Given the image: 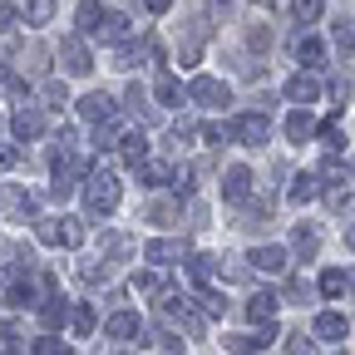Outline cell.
<instances>
[{"mask_svg": "<svg viewBox=\"0 0 355 355\" xmlns=\"http://www.w3.org/2000/svg\"><path fill=\"white\" fill-rule=\"evenodd\" d=\"M119 198H123V183H119L114 173H104V168L84 173V207L94 212V217H109L119 207Z\"/></svg>", "mask_w": 355, "mask_h": 355, "instance_id": "1", "label": "cell"}, {"mask_svg": "<svg viewBox=\"0 0 355 355\" xmlns=\"http://www.w3.org/2000/svg\"><path fill=\"white\" fill-rule=\"evenodd\" d=\"M35 237L44 247H79L84 242V227H79L74 217H40L35 222Z\"/></svg>", "mask_w": 355, "mask_h": 355, "instance_id": "2", "label": "cell"}, {"mask_svg": "<svg viewBox=\"0 0 355 355\" xmlns=\"http://www.w3.org/2000/svg\"><path fill=\"white\" fill-rule=\"evenodd\" d=\"M183 94H188L193 104H202V109H222V104H232V89L222 84V79H212V74H193Z\"/></svg>", "mask_w": 355, "mask_h": 355, "instance_id": "3", "label": "cell"}, {"mask_svg": "<svg viewBox=\"0 0 355 355\" xmlns=\"http://www.w3.org/2000/svg\"><path fill=\"white\" fill-rule=\"evenodd\" d=\"M282 331H277V321H261L257 331H237V336H222V345L227 350H237V355H261L266 345H272Z\"/></svg>", "mask_w": 355, "mask_h": 355, "instance_id": "4", "label": "cell"}, {"mask_svg": "<svg viewBox=\"0 0 355 355\" xmlns=\"http://www.w3.org/2000/svg\"><path fill=\"white\" fill-rule=\"evenodd\" d=\"M232 139H237V144H247V148H261L266 139H272V119H266V109L242 114V119L232 123Z\"/></svg>", "mask_w": 355, "mask_h": 355, "instance_id": "5", "label": "cell"}, {"mask_svg": "<svg viewBox=\"0 0 355 355\" xmlns=\"http://www.w3.org/2000/svg\"><path fill=\"white\" fill-rule=\"evenodd\" d=\"M158 311H163V321H168L173 331H193V336L202 331V316H193V306H188V296H173V291H168V296L158 301Z\"/></svg>", "mask_w": 355, "mask_h": 355, "instance_id": "6", "label": "cell"}, {"mask_svg": "<svg viewBox=\"0 0 355 355\" xmlns=\"http://www.w3.org/2000/svg\"><path fill=\"white\" fill-rule=\"evenodd\" d=\"M60 64H64V74H74V79H84L89 69H94V55H89L84 35H69V40L60 44Z\"/></svg>", "mask_w": 355, "mask_h": 355, "instance_id": "7", "label": "cell"}, {"mask_svg": "<svg viewBox=\"0 0 355 355\" xmlns=\"http://www.w3.org/2000/svg\"><path fill=\"white\" fill-rule=\"evenodd\" d=\"M10 133H15L20 144L40 139V133H44V109H35V104H20V109L10 114Z\"/></svg>", "mask_w": 355, "mask_h": 355, "instance_id": "8", "label": "cell"}, {"mask_svg": "<svg viewBox=\"0 0 355 355\" xmlns=\"http://www.w3.org/2000/svg\"><path fill=\"white\" fill-rule=\"evenodd\" d=\"M222 198H227V202H247L252 198V168L232 163L227 173H222Z\"/></svg>", "mask_w": 355, "mask_h": 355, "instance_id": "9", "label": "cell"}, {"mask_svg": "<svg viewBox=\"0 0 355 355\" xmlns=\"http://www.w3.org/2000/svg\"><path fill=\"white\" fill-rule=\"evenodd\" d=\"M114 114H119V104L104 94V89H94V94L79 99V119H89V123H104V119H114Z\"/></svg>", "mask_w": 355, "mask_h": 355, "instance_id": "10", "label": "cell"}, {"mask_svg": "<svg viewBox=\"0 0 355 355\" xmlns=\"http://www.w3.org/2000/svg\"><path fill=\"white\" fill-rule=\"evenodd\" d=\"M286 139H291V144H311V139H316V119H311L306 104H296V109L286 114Z\"/></svg>", "mask_w": 355, "mask_h": 355, "instance_id": "11", "label": "cell"}, {"mask_svg": "<svg viewBox=\"0 0 355 355\" xmlns=\"http://www.w3.org/2000/svg\"><path fill=\"white\" fill-rule=\"evenodd\" d=\"M286 99L291 104H316L321 99V79L316 74H291L286 79Z\"/></svg>", "mask_w": 355, "mask_h": 355, "instance_id": "12", "label": "cell"}, {"mask_svg": "<svg viewBox=\"0 0 355 355\" xmlns=\"http://www.w3.org/2000/svg\"><path fill=\"white\" fill-rule=\"evenodd\" d=\"M291 252H296L301 261H311V257L321 252V232L311 227V222H296V227H291Z\"/></svg>", "mask_w": 355, "mask_h": 355, "instance_id": "13", "label": "cell"}, {"mask_svg": "<svg viewBox=\"0 0 355 355\" xmlns=\"http://www.w3.org/2000/svg\"><path fill=\"white\" fill-rule=\"evenodd\" d=\"M286 198H291L296 207H306L311 198H321V173H296L291 188H286Z\"/></svg>", "mask_w": 355, "mask_h": 355, "instance_id": "14", "label": "cell"}, {"mask_svg": "<svg viewBox=\"0 0 355 355\" xmlns=\"http://www.w3.org/2000/svg\"><path fill=\"white\" fill-rule=\"evenodd\" d=\"M139 331H144V321L133 316V311H114L109 326H104V336H109V340H133Z\"/></svg>", "mask_w": 355, "mask_h": 355, "instance_id": "15", "label": "cell"}, {"mask_svg": "<svg viewBox=\"0 0 355 355\" xmlns=\"http://www.w3.org/2000/svg\"><path fill=\"white\" fill-rule=\"evenodd\" d=\"M277 306H282V296H277V291H257V296L247 301V321H252V326L272 321V316H277Z\"/></svg>", "mask_w": 355, "mask_h": 355, "instance_id": "16", "label": "cell"}, {"mask_svg": "<svg viewBox=\"0 0 355 355\" xmlns=\"http://www.w3.org/2000/svg\"><path fill=\"white\" fill-rule=\"evenodd\" d=\"M311 331H316L321 340H345V336H350V321L340 316V311H321V316H316V326H311Z\"/></svg>", "mask_w": 355, "mask_h": 355, "instance_id": "17", "label": "cell"}, {"mask_svg": "<svg viewBox=\"0 0 355 355\" xmlns=\"http://www.w3.org/2000/svg\"><path fill=\"white\" fill-rule=\"evenodd\" d=\"M291 50H296V60H301L306 69H316V64L326 60V44H321L316 35H296V40H291Z\"/></svg>", "mask_w": 355, "mask_h": 355, "instance_id": "18", "label": "cell"}, {"mask_svg": "<svg viewBox=\"0 0 355 355\" xmlns=\"http://www.w3.org/2000/svg\"><path fill=\"white\" fill-rule=\"evenodd\" d=\"M247 261L257 266V272H272L277 277V272H286V247H257Z\"/></svg>", "mask_w": 355, "mask_h": 355, "instance_id": "19", "label": "cell"}, {"mask_svg": "<svg viewBox=\"0 0 355 355\" xmlns=\"http://www.w3.org/2000/svg\"><path fill=\"white\" fill-rule=\"evenodd\" d=\"M119 153L133 163V168H139L144 158H148V139H144V133L139 128H123V139H119Z\"/></svg>", "mask_w": 355, "mask_h": 355, "instance_id": "20", "label": "cell"}, {"mask_svg": "<svg viewBox=\"0 0 355 355\" xmlns=\"http://www.w3.org/2000/svg\"><path fill=\"white\" fill-rule=\"evenodd\" d=\"M40 321L50 326V331H60V326L69 321V301H64V296H44V301H40Z\"/></svg>", "mask_w": 355, "mask_h": 355, "instance_id": "21", "label": "cell"}, {"mask_svg": "<svg viewBox=\"0 0 355 355\" xmlns=\"http://www.w3.org/2000/svg\"><path fill=\"white\" fill-rule=\"evenodd\" d=\"M183 257H188V247L183 242H168V237H158V242L144 247V261H183Z\"/></svg>", "mask_w": 355, "mask_h": 355, "instance_id": "22", "label": "cell"}, {"mask_svg": "<svg viewBox=\"0 0 355 355\" xmlns=\"http://www.w3.org/2000/svg\"><path fill=\"white\" fill-rule=\"evenodd\" d=\"M321 198H326L331 212H355V188L350 183H331V188H321Z\"/></svg>", "mask_w": 355, "mask_h": 355, "instance_id": "23", "label": "cell"}, {"mask_svg": "<svg viewBox=\"0 0 355 355\" xmlns=\"http://www.w3.org/2000/svg\"><path fill=\"white\" fill-rule=\"evenodd\" d=\"M99 35H104L109 44L128 40V15H123V10H104V20H99Z\"/></svg>", "mask_w": 355, "mask_h": 355, "instance_id": "24", "label": "cell"}, {"mask_svg": "<svg viewBox=\"0 0 355 355\" xmlns=\"http://www.w3.org/2000/svg\"><path fill=\"white\" fill-rule=\"evenodd\" d=\"M119 139H123L119 114H114V119H104V123H94V148H99V153H104V148H119Z\"/></svg>", "mask_w": 355, "mask_h": 355, "instance_id": "25", "label": "cell"}, {"mask_svg": "<svg viewBox=\"0 0 355 355\" xmlns=\"http://www.w3.org/2000/svg\"><path fill=\"white\" fill-rule=\"evenodd\" d=\"M139 178H144V188H163V183H173V168L158 163V158H144L139 163Z\"/></svg>", "mask_w": 355, "mask_h": 355, "instance_id": "26", "label": "cell"}, {"mask_svg": "<svg viewBox=\"0 0 355 355\" xmlns=\"http://www.w3.org/2000/svg\"><path fill=\"white\" fill-rule=\"evenodd\" d=\"M148 55V40H119V50H114V60H119V69H133Z\"/></svg>", "mask_w": 355, "mask_h": 355, "instance_id": "27", "label": "cell"}, {"mask_svg": "<svg viewBox=\"0 0 355 355\" xmlns=\"http://www.w3.org/2000/svg\"><path fill=\"white\" fill-rule=\"evenodd\" d=\"M94 306H89V301H79V306H69V326H74V336L84 340V336H94Z\"/></svg>", "mask_w": 355, "mask_h": 355, "instance_id": "28", "label": "cell"}, {"mask_svg": "<svg viewBox=\"0 0 355 355\" xmlns=\"http://www.w3.org/2000/svg\"><path fill=\"white\" fill-rule=\"evenodd\" d=\"M0 207H10V212H20V217H25V212H35L40 202H35L25 188H0Z\"/></svg>", "mask_w": 355, "mask_h": 355, "instance_id": "29", "label": "cell"}, {"mask_svg": "<svg viewBox=\"0 0 355 355\" xmlns=\"http://www.w3.org/2000/svg\"><path fill=\"white\" fill-rule=\"evenodd\" d=\"M79 35H99V20H104V6H99V0H84V6H79Z\"/></svg>", "mask_w": 355, "mask_h": 355, "instance_id": "30", "label": "cell"}, {"mask_svg": "<svg viewBox=\"0 0 355 355\" xmlns=\"http://www.w3.org/2000/svg\"><path fill=\"white\" fill-rule=\"evenodd\" d=\"M153 94H158V104H168V109H173V104H183V84H178V79L163 69V74H158V84H153Z\"/></svg>", "mask_w": 355, "mask_h": 355, "instance_id": "31", "label": "cell"}, {"mask_svg": "<svg viewBox=\"0 0 355 355\" xmlns=\"http://www.w3.org/2000/svg\"><path fill=\"white\" fill-rule=\"evenodd\" d=\"M316 139H326V148H340V144H345V133H340V114H331V119H321V123H316Z\"/></svg>", "mask_w": 355, "mask_h": 355, "instance_id": "32", "label": "cell"}, {"mask_svg": "<svg viewBox=\"0 0 355 355\" xmlns=\"http://www.w3.org/2000/svg\"><path fill=\"white\" fill-rule=\"evenodd\" d=\"M291 20L296 25H316L321 20V0H291Z\"/></svg>", "mask_w": 355, "mask_h": 355, "instance_id": "33", "label": "cell"}, {"mask_svg": "<svg viewBox=\"0 0 355 355\" xmlns=\"http://www.w3.org/2000/svg\"><path fill=\"white\" fill-rule=\"evenodd\" d=\"M25 20L30 25H50L55 20V0H25Z\"/></svg>", "mask_w": 355, "mask_h": 355, "instance_id": "34", "label": "cell"}, {"mask_svg": "<svg viewBox=\"0 0 355 355\" xmlns=\"http://www.w3.org/2000/svg\"><path fill=\"white\" fill-rule=\"evenodd\" d=\"M331 44H336L340 55H350V50H355V25H350V20H336V25H331Z\"/></svg>", "mask_w": 355, "mask_h": 355, "instance_id": "35", "label": "cell"}, {"mask_svg": "<svg viewBox=\"0 0 355 355\" xmlns=\"http://www.w3.org/2000/svg\"><path fill=\"white\" fill-rule=\"evenodd\" d=\"M128 286L139 291V296H158V291H163V277H158V272H133Z\"/></svg>", "mask_w": 355, "mask_h": 355, "instance_id": "36", "label": "cell"}, {"mask_svg": "<svg viewBox=\"0 0 355 355\" xmlns=\"http://www.w3.org/2000/svg\"><path fill=\"white\" fill-rule=\"evenodd\" d=\"M321 296H326V301L345 296V272H336V266H331V272H321Z\"/></svg>", "mask_w": 355, "mask_h": 355, "instance_id": "37", "label": "cell"}, {"mask_svg": "<svg viewBox=\"0 0 355 355\" xmlns=\"http://www.w3.org/2000/svg\"><path fill=\"white\" fill-rule=\"evenodd\" d=\"M30 350H35V355H69V340H60V336L50 331V336H40Z\"/></svg>", "mask_w": 355, "mask_h": 355, "instance_id": "38", "label": "cell"}, {"mask_svg": "<svg viewBox=\"0 0 355 355\" xmlns=\"http://www.w3.org/2000/svg\"><path fill=\"white\" fill-rule=\"evenodd\" d=\"M193 301H198V306H202V316H227V301H222V296H217V291H198V296H193Z\"/></svg>", "mask_w": 355, "mask_h": 355, "instance_id": "39", "label": "cell"}, {"mask_svg": "<svg viewBox=\"0 0 355 355\" xmlns=\"http://www.w3.org/2000/svg\"><path fill=\"white\" fill-rule=\"evenodd\" d=\"M286 355H316V340H311V336H286Z\"/></svg>", "mask_w": 355, "mask_h": 355, "instance_id": "40", "label": "cell"}, {"mask_svg": "<svg viewBox=\"0 0 355 355\" xmlns=\"http://www.w3.org/2000/svg\"><path fill=\"white\" fill-rule=\"evenodd\" d=\"M44 104H50V109H64V104H69V94H64V84H60V79L44 84Z\"/></svg>", "mask_w": 355, "mask_h": 355, "instance_id": "41", "label": "cell"}, {"mask_svg": "<svg viewBox=\"0 0 355 355\" xmlns=\"http://www.w3.org/2000/svg\"><path fill=\"white\" fill-rule=\"evenodd\" d=\"M188 272H193V282H207L212 277V257H188Z\"/></svg>", "mask_w": 355, "mask_h": 355, "instance_id": "42", "label": "cell"}, {"mask_svg": "<svg viewBox=\"0 0 355 355\" xmlns=\"http://www.w3.org/2000/svg\"><path fill=\"white\" fill-rule=\"evenodd\" d=\"M123 99H128V109H133V114H144V104H148L144 84H128V94H123Z\"/></svg>", "mask_w": 355, "mask_h": 355, "instance_id": "43", "label": "cell"}, {"mask_svg": "<svg viewBox=\"0 0 355 355\" xmlns=\"http://www.w3.org/2000/svg\"><path fill=\"white\" fill-rule=\"evenodd\" d=\"M15 20H20V10H15V6H6V0H0V35H10V30H15Z\"/></svg>", "mask_w": 355, "mask_h": 355, "instance_id": "44", "label": "cell"}, {"mask_svg": "<svg viewBox=\"0 0 355 355\" xmlns=\"http://www.w3.org/2000/svg\"><path fill=\"white\" fill-rule=\"evenodd\" d=\"M99 247H104L109 257H123V252H128V237H119V232H109V237H104Z\"/></svg>", "mask_w": 355, "mask_h": 355, "instance_id": "45", "label": "cell"}, {"mask_svg": "<svg viewBox=\"0 0 355 355\" xmlns=\"http://www.w3.org/2000/svg\"><path fill=\"white\" fill-rule=\"evenodd\" d=\"M286 296H291V301H311V282L291 277V282H286Z\"/></svg>", "mask_w": 355, "mask_h": 355, "instance_id": "46", "label": "cell"}, {"mask_svg": "<svg viewBox=\"0 0 355 355\" xmlns=\"http://www.w3.org/2000/svg\"><path fill=\"white\" fill-rule=\"evenodd\" d=\"M266 44H272V30L257 25V30H252V50H266Z\"/></svg>", "mask_w": 355, "mask_h": 355, "instance_id": "47", "label": "cell"}, {"mask_svg": "<svg viewBox=\"0 0 355 355\" xmlns=\"http://www.w3.org/2000/svg\"><path fill=\"white\" fill-rule=\"evenodd\" d=\"M20 163V153L10 148V144H0V173H6V168H15Z\"/></svg>", "mask_w": 355, "mask_h": 355, "instance_id": "48", "label": "cell"}, {"mask_svg": "<svg viewBox=\"0 0 355 355\" xmlns=\"http://www.w3.org/2000/svg\"><path fill=\"white\" fill-rule=\"evenodd\" d=\"M0 355H20V345H15V336H10V331H0Z\"/></svg>", "mask_w": 355, "mask_h": 355, "instance_id": "49", "label": "cell"}, {"mask_svg": "<svg viewBox=\"0 0 355 355\" xmlns=\"http://www.w3.org/2000/svg\"><path fill=\"white\" fill-rule=\"evenodd\" d=\"M168 6H173V0H148V10H153V15H163Z\"/></svg>", "mask_w": 355, "mask_h": 355, "instance_id": "50", "label": "cell"}, {"mask_svg": "<svg viewBox=\"0 0 355 355\" xmlns=\"http://www.w3.org/2000/svg\"><path fill=\"white\" fill-rule=\"evenodd\" d=\"M345 242H350V252H355V222H350V227H345Z\"/></svg>", "mask_w": 355, "mask_h": 355, "instance_id": "51", "label": "cell"}, {"mask_svg": "<svg viewBox=\"0 0 355 355\" xmlns=\"http://www.w3.org/2000/svg\"><path fill=\"white\" fill-rule=\"evenodd\" d=\"M345 291H350V296H355V272H345Z\"/></svg>", "mask_w": 355, "mask_h": 355, "instance_id": "52", "label": "cell"}, {"mask_svg": "<svg viewBox=\"0 0 355 355\" xmlns=\"http://www.w3.org/2000/svg\"><path fill=\"white\" fill-rule=\"evenodd\" d=\"M0 84H6V64H0Z\"/></svg>", "mask_w": 355, "mask_h": 355, "instance_id": "53", "label": "cell"}, {"mask_svg": "<svg viewBox=\"0 0 355 355\" xmlns=\"http://www.w3.org/2000/svg\"><path fill=\"white\" fill-rule=\"evenodd\" d=\"M350 168H355V158H350Z\"/></svg>", "mask_w": 355, "mask_h": 355, "instance_id": "54", "label": "cell"}, {"mask_svg": "<svg viewBox=\"0 0 355 355\" xmlns=\"http://www.w3.org/2000/svg\"><path fill=\"white\" fill-rule=\"evenodd\" d=\"M336 355H345V350H336Z\"/></svg>", "mask_w": 355, "mask_h": 355, "instance_id": "55", "label": "cell"}]
</instances>
